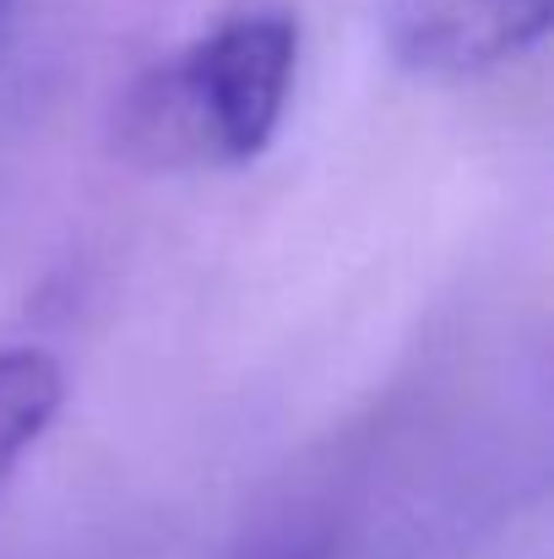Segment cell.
<instances>
[{
	"label": "cell",
	"mask_w": 554,
	"mask_h": 559,
	"mask_svg": "<svg viewBox=\"0 0 554 559\" xmlns=\"http://www.w3.org/2000/svg\"><path fill=\"white\" fill-rule=\"evenodd\" d=\"M554 0H386V49L429 82H468L550 33Z\"/></svg>",
	"instance_id": "7a4b0ae2"
},
{
	"label": "cell",
	"mask_w": 554,
	"mask_h": 559,
	"mask_svg": "<svg viewBox=\"0 0 554 559\" xmlns=\"http://www.w3.org/2000/svg\"><path fill=\"white\" fill-rule=\"evenodd\" d=\"M299 16L245 5L148 66L120 98V147L148 169H239L288 115Z\"/></svg>",
	"instance_id": "6da1fadb"
},
{
	"label": "cell",
	"mask_w": 554,
	"mask_h": 559,
	"mask_svg": "<svg viewBox=\"0 0 554 559\" xmlns=\"http://www.w3.org/2000/svg\"><path fill=\"white\" fill-rule=\"evenodd\" d=\"M66 402V370L49 348L5 343L0 348V489L22 467V456L49 435Z\"/></svg>",
	"instance_id": "3957f363"
}]
</instances>
